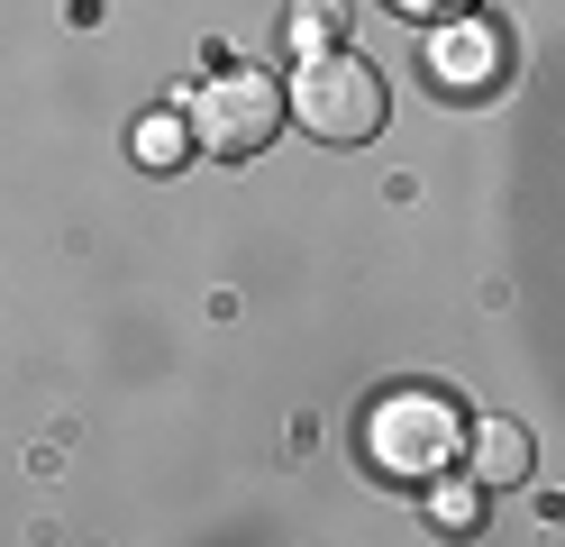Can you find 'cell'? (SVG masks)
Returning a JSON list of instances; mask_svg holds the SVG:
<instances>
[{
  "instance_id": "1",
  "label": "cell",
  "mask_w": 565,
  "mask_h": 547,
  "mask_svg": "<svg viewBox=\"0 0 565 547\" xmlns=\"http://www.w3.org/2000/svg\"><path fill=\"white\" fill-rule=\"evenodd\" d=\"M365 456H374V474H393V484H419L429 493L438 474L466 456V420H456V401L447 392H429V383H402V392H383L374 411H365Z\"/></svg>"
},
{
  "instance_id": "2",
  "label": "cell",
  "mask_w": 565,
  "mask_h": 547,
  "mask_svg": "<svg viewBox=\"0 0 565 547\" xmlns=\"http://www.w3.org/2000/svg\"><path fill=\"white\" fill-rule=\"evenodd\" d=\"M183 128H192V156L210 165H246V156H265V146L282 137V83L274 73H210V83L192 92L183 109Z\"/></svg>"
},
{
  "instance_id": "3",
  "label": "cell",
  "mask_w": 565,
  "mask_h": 547,
  "mask_svg": "<svg viewBox=\"0 0 565 547\" xmlns=\"http://www.w3.org/2000/svg\"><path fill=\"white\" fill-rule=\"evenodd\" d=\"M282 101H292V119L320 137V146H365V137L383 128V109H393V101H383V73H374L356 46L310 55V64L292 73V92H282Z\"/></svg>"
},
{
  "instance_id": "4",
  "label": "cell",
  "mask_w": 565,
  "mask_h": 547,
  "mask_svg": "<svg viewBox=\"0 0 565 547\" xmlns=\"http://www.w3.org/2000/svg\"><path fill=\"white\" fill-rule=\"evenodd\" d=\"M429 73L447 101H483L492 83H502V28L492 19H447L429 28Z\"/></svg>"
},
{
  "instance_id": "5",
  "label": "cell",
  "mask_w": 565,
  "mask_h": 547,
  "mask_svg": "<svg viewBox=\"0 0 565 547\" xmlns=\"http://www.w3.org/2000/svg\"><path fill=\"white\" fill-rule=\"evenodd\" d=\"M475 474H483V484H520V474H529V429L520 420H483L475 429Z\"/></svg>"
},
{
  "instance_id": "6",
  "label": "cell",
  "mask_w": 565,
  "mask_h": 547,
  "mask_svg": "<svg viewBox=\"0 0 565 547\" xmlns=\"http://www.w3.org/2000/svg\"><path fill=\"white\" fill-rule=\"evenodd\" d=\"M137 156H147L156 173H173V165L192 156V128L183 119H147V128H137Z\"/></svg>"
},
{
  "instance_id": "7",
  "label": "cell",
  "mask_w": 565,
  "mask_h": 547,
  "mask_svg": "<svg viewBox=\"0 0 565 547\" xmlns=\"http://www.w3.org/2000/svg\"><path fill=\"white\" fill-rule=\"evenodd\" d=\"M292 36H301L310 55H329V46H338V0H301V10H292Z\"/></svg>"
},
{
  "instance_id": "8",
  "label": "cell",
  "mask_w": 565,
  "mask_h": 547,
  "mask_svg": "<svg viewBox=\"0 0 565 547\" xmlns=\"http://www.w3.org/2000/svg\"><path fill=\"white\" fill-rule=\"evenodd\" d=\"M393 10H402V19H429V28H447V19H475L483 0H393Z\"/></svg>"
},
{
  "instance_id": "9",
  "label": "cell",
  "mask_w": 565,
  "mask_h": 547,
  "mask_svg": "<svg viewBox=\"0 0 565 547\" xmlns=\"http://www.w3.org/2000/svg\"><path fill=\"white\" fill-rule=\"evenodd\" d=\"M438 520L447 529H475V493H438Z\"/></svg>"
}]
</instances>
